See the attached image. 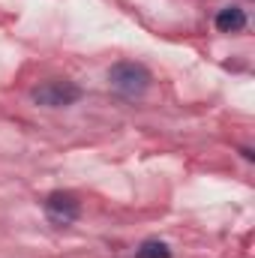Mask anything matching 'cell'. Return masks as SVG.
Instances as JSON below:
<instances>
[{
    "mask_svg": "<svg viewBox=\"0 0 255 258\" xmlns=\"http://www.w3.org/2000/svg\"><path fill=\"white\" fill-rule=\"evenodd\" d=\"M108 81H111V87H114L120 96L135 99V96H141V93L150 87L153 75H150V69H147L144 63L120 60V63H114L111 69H108Z\"/></svg>",
    "mask_w": 255,
    "mask_h": 258,
    "instance_id": "1",
    "label": "cell"
},
{
    "mask_svg": "<svg viewBox=\"0 0 255 258\" xmlns=\"http://www.w3.org/2000/svg\"><path fill=\"white\" fill-rule=\"evenodd\" d=\"M30 99L36 105H45V108H66V105H75L81 99V87L72 84V81L54 78V81H45V84L33 87L30 90Z\"/></svg>",
    "mask_w": 255,
    "mask_h": 258,
    "instance_id": "2",
    "label": "cell"
},
{
    "mask_svg": "<svg viewBox=\"0 0 255 258\" xmlns=\"http://www.w3.org/2000/svg\"><path fill=\"white\" fill-rule=\"evenodd\" d=\"M45 216H48V222L51 225H57V228H63V225H72L75 219H78V213H81V201L75 198L72 192H51L45 198Z\"/></svg>",
    "mask_w": 255,
    "mask_h": 258,
    "instance_id": "3",
    "label": "cell"
},
{
    "mask_svg": "<svg viewBox=\"0 0 255 258\" xmlns=\"http://www.w3.org/2000/svg\"><path fill=\"white\" fill-rule=\"evenodd\" d=\"M246 27V12L240 6H225L216 12V30L219 33H240Z\"/></svg>",
    "mask_w": 255,
    "mask_h": 258,
    "instance_id": "4",
    "label": "cell"
},
{
    "mask_svg": "<svg viewBox=\"0 0 255 258\" xmlns=\"http://www.w3.org/2000/svg\"><path fill=\"white\" fill-rule=\"evenodd\" d=\"M135 258H171V249L162 240H144L135 249Z\"/></svg>",
    "mask_w": 255,
    "mask_h": 258,
    "instance_id": "5",
    "label": "cell"
}]
</instances>
